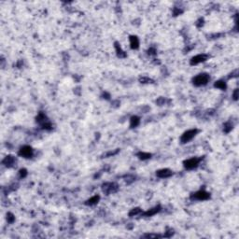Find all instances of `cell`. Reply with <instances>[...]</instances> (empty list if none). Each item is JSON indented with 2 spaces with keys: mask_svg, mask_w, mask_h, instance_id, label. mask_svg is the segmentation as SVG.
Masks as SVG:
<instances>
[{
  "mask_svg": "<svg viewBox=\"0 0 239 239\" xmlns=\"http://www.w3.org/2000/svg\"><path fill=\"white\" fill-rule=\"evenodd\" d=\"M209 81V76L207 74H200L193 79V83L196 86H202L205 85Z\"/></svg>",
  "mask_w": 239,
  "mask_h": 239,
  "instance_id": "cell-1",
  "label": "cell"
},
{
  "mask_svg": "<svg viewBox=\"0 0 239 239\" xmlns=\"http://www.w3.org/2000/svg\"><path fill=\"white\" fill-rule=\"evenodd\" d=\"M196 133H197V130H189L187 132H185L183 135L181 136V141H182L183 143L189 142L190 140H192L194 136H195Z\"/></svg>",
  "mask_w": 239,
  "mask_h": 239,
  "instance_id": "cell-2",
  "label": "cell"
},
{
  "mask_svg": "<svg viewBox=\"0 0 239 239\" xmlns=\"http://www.w3.org/2000/svg\"><path fill=\"white\" fill-rule=\"evenodd\" d=\"M199 163V159L197 158H192L189 159V160L184 162V165L187 169H192V168L196 167Z\"/></svg>",
  "mask_w": 239,
  "mask_h": 239,
  "instance_id": "cell-3",
  "label": "cell"
},
{
  "mask_svg": "<svg viewBox=\"0 0 239 239\" xmlns=\"http://www.w3.org/2000/svg\"><path fill=\"white\" fill-rule=\"evenodd\" d=\"M20 155L23 156L24 158H30L31 156L33 155V149L31 147H28V146H25V147L22 148L20 150Z\"/></svg>",
  "mask_w": 239,
  "mask_h": 239,
  "instance_id": "cell-4",
  "label": "cell"
},
{
  "mask_svg": "<svg viewBox=\"0 0 239 239\" xmlns=\"http://www.w3.org/2000/svg\"><path fill=\"white\" fill-rule=\"evenodd\" d=\"M194 198L198 199V200H206V199L209 198V194L204 191H200L194 194Z\"/></svg>",
  "mask_w": 239,
  "mask_h": 239,
  "instance_id": "cell-5",
  "label": "cell"
},
{
  "mask_svg": "<svg viewBox=\"0 0 239 239\" xmlns=\"http://www.w3.org/2000/svg\"><path fill=\"white\" fill-rule=\"evenodd\" d=\"M206 56L205 54H203V55H197L195 57H193V58L192 59V65H197V64H200L202 63V62L204 61H206Z\"/></svg>",
  "mask_w": 239,
  "mask_h": 239,
  "instance_id": "cell-6",
  "label": "cell"
},
{
  "mask_svg": "<svg viewBox=\"0 0 239 239\" xmlns=\"http://www.w3.org/2000/svg\"><path fill=\"white\" fill-rule=\"evenodd\" d=\"M172 172L170 170H167V169H163V170H160L158 171L157 175L160 176V178H167V176H171Z\"/></svg>",
  "mask_w": 239,
  "mask_h": 239,
  "instance_id": "cell-7",
  "label": "cell"
},
{
  "mask_svg": "<svg viewBox=\"0 0 239 239\" xmlns=\"http://www.w3.org/2000/svg\"><path fill=\"white\" fill-rule=\"evenodd\" d=\"M130 44L133 49H138L139 45V40L136 37H131L130 38Z\"/></svg>",
  "mask_w": 239,
  "mask_h": 239,
  "instance_id": "cell-8",
  "label": "cell"
},
{
  "mask_svg": "<svg viewBox=\"0 0 239 239\" xmlns=\"http://www.w3.org/2000/svg\"><path fill=\"white\" fill-rule=\"evenodd\" d=\"M139 123V119L138 117H133L131 119V126L132 127H135L138 126Z\"/></svg>",
  "mask_w": 239,
  "mask_h": 239,
  "instance_id": "cell-9",
  "label": "cell"
},
{
  "mask_svg": "<svg viewBox=\"0 0 239 239\" xmlns=\"http://www.w3.org/2000/svg\"><path fill=\"white\" fill-rule=\"evenodd\" d=\"M215 87L220 88V89H225V88H226V85H225V83L223 81H218L215 83Z\"/></svg>",
  "mask_w": 239,
  "mask_h": 239,
  "instance_id": "cell-10",
  "label": "cell"
},
{
  "mask_svg": "<svg viewBox=\"0 0 239 239\" xmlns=\"http://www.w3.org/2000/svg\"><path fill=\"white\" fill-rule=\"evenodd\" d=\"M98 200H99V197L98 196H94V197H92V199H90L89 201V204L90 205H94V204H95L96 202H98Z\"/></svg>",
  "mask_w": 239,
  "mask_h": 239,
  "instance_id": "cell-11",
  "label": "cell"
}]
</instances>
